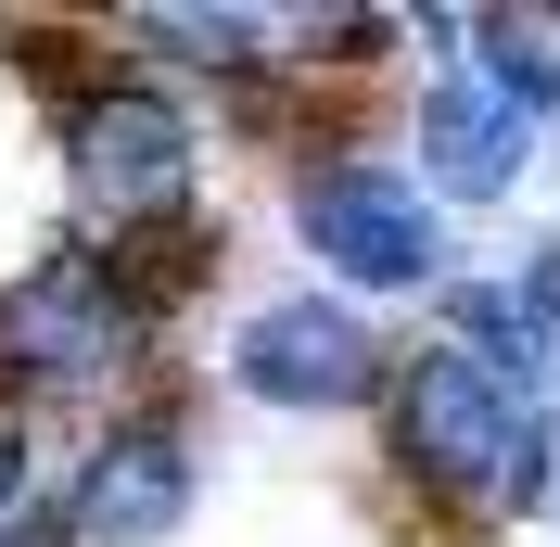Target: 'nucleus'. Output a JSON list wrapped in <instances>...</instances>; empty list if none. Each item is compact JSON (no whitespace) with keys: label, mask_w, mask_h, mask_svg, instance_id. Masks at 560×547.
Returning a JSON list of instances; mask_svg holds the SVG:
<instances>
[{"label":"nucleus","mask_w":560,"mask_h":547,"mask_svg":"<svg viewBox=\"0 0 560 547\" xmlns=\"http://www.w3.org/2000/svg\"><path fill=\"white\" fill-rule=\"evenodd\" d=\"M383 458H395V484L420 510H446V522H523L560 484V420L433 331L383 382Z\"/></svg>","instance_id":"obj_1"},{"label":"nucleus","mask_w":560,"mask_h":547,"mask_svg":"<svg viewBox=\"0 0 560 547\" xmlns=\"http://www.w3.org/2000/svg\"><path fill=\"white\" fill-rule=\"evenodd\" d=\"M65 178L90 230L128 242V230H178L191 191H205V115L178 103L166 77H115L90 103H65Z\"/></svg>","instance_id":"obj_2"},{"label":"nucleus","mask_w":560,"mask_h":547,"mask_svg":"<svg viewBox=\"0 0 560 547\" xmlns=\"http://www.w3.org/2000/svg\"><path fill=\"white\" fill-rule=\"evenodd\" d=\"M153 357V318L128 306V280H115L103 242H77V255H38V268L0 280V382L51 408V395H90V382L140 370Z\"/></svg>","instance_id":"obj_3"},{"label":"nucleus","mask_w":560,"mask_h":547,"mask_svg":"<svg viewBox=\"0 0 560 547\" xmlns=\"http://www.w3.org/2000/svg\"><path fill=\"white\" fill-rule=\"evenodd\" d=\"M191 497H205L191 408L178 395H128V408L90 420V445H77V472H65V535L77 547H166L191 522Z\"/></svg>","instance_id":"obj_4"},{"label":"nucleus","mask_w":560,"mask_h":547,"mask_svg":"<svg viewBox=\"0 0 560 547\" xmlns=\"http://www.w3.org/2000/svg\"><path fill=\"white\" fill-rule=\"evenodd\" d=\"M293 230H306V255L345 293H446V217H433V191L370 166V153L293 178Z\"/></svg>","instance_id":"obj_5"},{"label":"nucleus","mask_w":560,"mask_h":547,"mask_svg":"<svg viewBox=\"0 0 560 547\" xmlns=\"http://www.w3.org/2000/svg\"><path fill=\"white\" fill-rule=\"evenodd\" d=\"M230 382H243L255 408L331 420V408H383L395 344L370 331V306H357V293H268V306L230 331Z\"/></svg>","instance_id":"obj_6"},{"label":"nucleus","mask_w":560,"mask_h":547,"mask_svg":"<svg viewBox=\"0 0 560 547\" xmlns=\"http://www.w3.org/2000/svg\"><path fill=\"white\" fill-rule=\"evenodd\" d=\"M408 140H420V191H446V205H510L535 178V115H510L471 65L408 103Z\"/></svg>","instance_id":"obj_7"},{"label":"nucleus","mask_w":560,"mask_h":547,"mask_svg":"<svg viewBox=\"0 0 560 547\" xmlns=\"http://www.w3.org/2000/svg\"><path fill=\"white\" fill-rule=\"evenodd\" d=\"M446 344L471 357V370H497L510 395H535V408H548V382H560V344L535 331L523 280H446Z\"/></svg>","instance_id":"obj_8"},{"label":"nucleus","mask_w":560,"mask_h":547,"mask_svg":"<svg viewBox=\"0 0 560 547\" xmlns=\"http://www.w3.org/2000/svg\"><path fill=\"white\" fill-rule=\"evenodd\" d=\"M128 38L153 51V65H191V77H217V90H255V77L280 65V51H268V38H280L268 13H217V0H205V13L153 0V13H128Z\"/></svg>","instance_id":"obj_9"},{"label":"nucleus","mask_w":560,"mask_h":547,"mask_svg":"<svg viewBox=\"0 0 560 547\" xmlns=\"http://www.w3.org/2000/svg\"><path fill=\"white\" fill-rule=\"evenodd\" d=\"M458 51H471V77H485L510 115H535V128L560 115V13H510V0H497V13H471Z\"/></svg>","instance_id":"obj_10"},{"label":"nucleus","mask_w":560,"mask_h":547,"mask_svg":"<svg viewBox=\"0 0 560 547\" xmlns=\"http://www.w3.org/2000/svg\"><path fill=\"white\" fill-rule=\"evenodd\" d=\"M103 255H115V280H128V306L153 318V344H166V318L217 280V230H205V217H178V230H128V242H103Z\"/></svg>","instance_id":"obj_11"},{"label":"nucleus","mask_w":560,"mask_h":547,"mask_svg":"<svg viewBox=\"0 0 560 547\" xmlns=\"http://www.w3.org/2000/svg\"><path fill=\"white\" fill-rule=\"evenodd\" d=\"M26 510H38V408L13 395L0 408V522H26Z\"/></svg>","instance_id":"obj_12"},{"label":"nucleus","mask_w":560,"mask_h":547,"mask_svg":"<svg viewBox=\"0 0 560 547\" xmlns=\"http://www.w3.org/2000/svg\"><path fill=\"white\" fill-rule=\"evenodd\" d=\"M0 547H77V535H65V510H26V522H0Z\"/></svg>","instance_id":"obj_13"}]
</instances>
